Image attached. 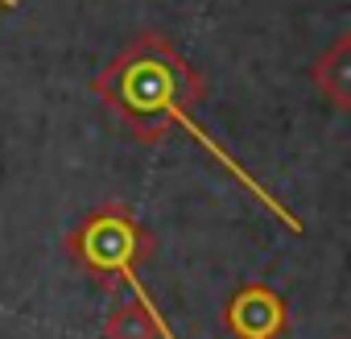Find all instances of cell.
I'll return each instance as SVG.
<instances>
[{
  "instance_id": "cell-3",
  "label": "cell",
  "mask_w": 351,
  "mask_h": 339,
  "mask_svg": "<svg viewBox=\"0 0 351 339\" xmlns=\"http://www.w3.org/2000/svg\"><path fill=\"white\" fill-rule=\"evenodd\" d=\"M223 327L236 339H273L289 327V306L265 281H244L223 306Z\"/></svg>"
},
{
  "instance_id": "cell-5",
  "label": "cell",
  "mask_w": 351,
  "mask_h": 339,
  "mask_svg": "<svg viewBox=\"0 0 351 339\" xmlns=\"http://www.w3.org/2000/svg\"><path fill=\"white\" fill-rule=\"evenodd\" d=\"M347 50H351V42L347 38H339L318 62H314V83L335 100V108L339 112H347L351 108V58H347Z\"/></svg>"
},
{
  "instance_id": "cell-2",
  "label": "cell",
  "mask_w": 351,
  "mask_h": 339,
  "mask_svg": "<svg viewBox=\"0 0 351 339\" xmlns=\"http://www.w3.org/2000/svg\"><path fill=\"white\" fill-rule=\"evenodd\" d=\"M66 253H71V261H75L83 273H91V277H99V281L124 277V281L136 290V302H141L153 318H161L153 294H149V290L141 285V277H136V261L153 257V240H149V232L141 228V220H136V211H132L128 203H104V207H95L87 220H79V228L66 236Z\"/></svg>"
},
{
  "instance_id": "cell-1",
  "label": "cell",
  "mask_w": 351,
  "mask_h": 339,
  "mask_svg": "<svg viewBox=\"0 0 351 339\" xmlns=\"http://www.w3.org/2000/svg\"><path fill=\"white\" fill-rule=\"evenodd\" d=\"M91 91L128 124V132H132L141 145H157V141L169 132V124L186 128V132L228 170V174H232L244 191H252L289 232H302V220H298L269 187H261L256 174H248V170H244L207 128L195 124L191 104H203V100H207V83L199 79V71H195L178 50H173V42H169L165 34H157V30L136 34V38L95 75Z\"/></svg>"
},
{
  "instance_id": "cell-6",
  "label": "cell",
  "mask_w": 351,
  "mask_h": 339,
  "mask_svg": "<svg viewBox=\"0 0 351 339\" xmlns=\"http://www.w3.org/2000/svg\"><path fill=\"white\" fill-rule=\"evenodd\" d=\"M0 9H17V0H0Z\"/></svg>"
},
{
  "instance_id": "cell-4",
  "label": "cell",
  "mask_w": 351,
  "mask_h": 339,
  "mask_svg": "<svg viewBox=\"0 0 351 339\" xmlns=\"http://www.w3.org/2000/svg\"><path fill=\"white\" fill-rule=\"evenodd\" d=\"M104 339H178L165 318H153L141 302H116L104 318Z\"/></svg>"
}]
</instances>
